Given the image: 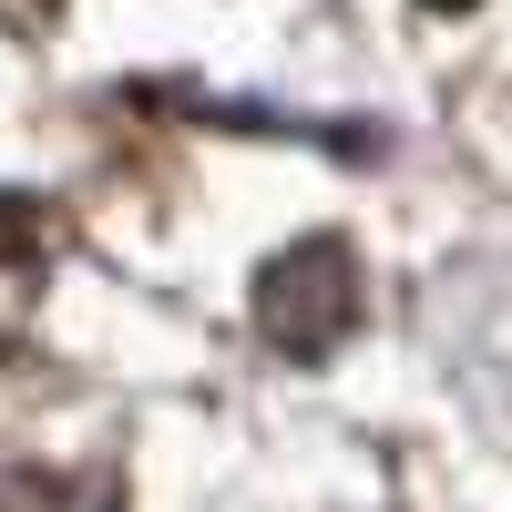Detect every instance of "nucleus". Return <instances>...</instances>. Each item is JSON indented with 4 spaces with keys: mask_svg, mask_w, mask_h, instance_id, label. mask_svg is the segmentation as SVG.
Returning a JSON list of instances; mask_svg holds the SVG:
<instances>
[{
    "mask_svg": "<svg viewBox=\"0 0 512 512\" xmlns=\"http://www.w3.org/2000/svg\"><path fill=\"white\" fill-rule=\"evenodd\" d=\"M349 318H359V267H349L338 236H297L287 256H267V277H256V328H267L287 359L338 349Z\"/></svg>",
    "mask_w": 512,
    "mask_h": 512,
    "instance_id": "obj_1",
    "label": "nucleus"
},
{
    "mask_svg": "<svg viewBox=\"0 0 512 512\" xmlns=\"http://www.w3.org/2000/svg\"><path fill=\"white\" fill-rule=\"evenodd\" d=\"M0 512H113V482H82V472H11V482H0Z\"/></svg>",
    "mask_w": 512,
    "mask_h": 512,
    "instance_id": "obj_2",
    "label": "nucleus"
},
{
    "mask_svg": "<svg viewBox=\"0 0 512 512\" xmlns=\"http://www.w3.org/2000/svg\"><path fill=\"white\" fill-rule=\"evenodd\" d=\"M0 11H41V0H0Z\"/></svg>",
    "mask_w": 512,
    "mask_h": 512,
    "instance_id": "obj_3",
    "label": "nucleus"
}]
</instances>
